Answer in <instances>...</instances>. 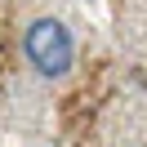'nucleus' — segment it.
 <instances>
[{
    "label": "nucleus",
    "instance_id": "f257e3e1",
    "mask_svg": "<svg viewBox=\"0 0 147 147\" xmlns=\"http://www.w3.org/2000/svg\"><path fill=\"white\" fill-rule=\"evenodd\" d=\"M22 54H27L31 71L45 80H63L76 63V40L63 18H36L22 31Z\"/></svg>",
    "mask_w": 147,
    "mask_h": 147
}]
</instances>
